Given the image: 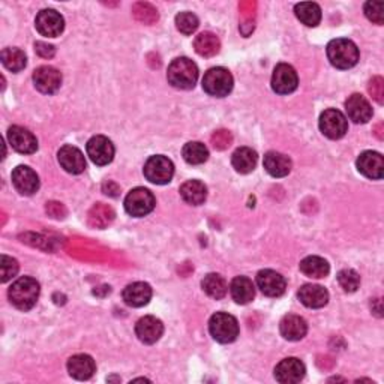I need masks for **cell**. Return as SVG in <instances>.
Segmentation results:
<instances>
[{"mask_svg": "<svg viewBox=\"0 0 384 384\" xmlns=\"http://www.w3.org/2000/svg\"><path fill=\"white\" fill-rule=\"evenodd\" d=\"M345 112L354 123H367L372 117L371 104L367 98L359 94H354L345 101Z\"/></svg>", "mask_w": 384, "mask_h": 384, "instance_id": "18", "label": "cell"}, {"mask_svg": "<svg viewBox=\"0 0 384 384\" xmlns=\"http://www.w3.org/2000/svg\"><path fill=\"white\" fill-rule=\"evenodd\" d=\"M12 184L23 195H33L40 189V177L27 166H18L12 171Z\"/></svg>", "mask_w": 384, "mask_h": 384, "instance_id": "16", "label": "cell"}, {"mask_svg": "<svg viewBox=\"0 0 384 384\" xmlns=\"http://www.w3.org/2000/svg\"><path fill=\"white\" fill-rule=\"evenodd\" d=\"M279 331L287 341H300L308 332V324L305 318H302L300 315L288 314L281 320Z\"/></svg>", "mask_w": 384, "mask_h": 384, "instance_id": "22", "label": "cell"}, {"mask_svg": "<svg viewBox=\"0 0 384 384\" xmlns=\"http://www.w3.org/2000/svg\"><path fill=\"white\" fill-rule=\"evenodd\" d=\"M384 3L383 2H367L365 3V15L368 17V20L376 23V24H383L384 23Z\"/></svg>", "mask_w": 384, "mask_h": 384, "instance_id": "40", "label": "cell"}, {"mask_svg": "<svg viewBox=\"0 0 384 384\" xmlns=\"http://www.w3.org/2000/svg\"><path fill=\"white\" fill-rule=\"evenodd\" d=\"M123 300L128 306L140 308L148 305L152 299V287L146 282H134L123 290Z\"/></svg>", "mask_w": 384, "mask_h": 384, "instance_id": "23", "label": "cell"}, {"mask_svg": "<svg viewBox=\"0 0 384 384\" xmlns=\"http://www.w3.org/2000/svg\"><path fill=\"white\" fill-rule=\"evenodd\" d=\"M194 49L200 54V56L212 58V56H215V54L219 53V49H221V42H219V38L215 33L203 32L195 38Z\"/></svg>", "mask_w": 384, "mask_h": 384, "instance_id": "30", "label": "cell"}, {"mask_svg": "<svg viewBox=\"0 0 384 384\" xmlns=\"http://www.w3.org/2000/svg\"><path fill=\"white\" fill-rule=\"evenodd\" d=\"M167 78L171 86L182 90H189L195 86L198 80V68L188 58L175 59L168 67Z\"/></svg>", "mask_w": 384, "mask_h": 384, "instance_id": "3", "label": "cell"}, {"mask_svg": "<svg viewBox=\"0 0 384 384\" xmlns=\"http://www.w3.org/2000/svg\"><path fill=\"white\" fill-rule=\"evenodd\" d=\"M113 219H114L113 209L103 203L95 204L89 212V225L94 228H105L107 225L113 222Z\"/></svg>", "mask_w": 384, "mask_h": 384, "instance_id": "33", "label": "cell"}, {"mask_svg": "<svg viewBox=\"0 0 384 384\" xmlns=\"http://www.w3.org/2000/svg\"><path fill=\"white\" fill-rule=\"evenodd\" d=\"M327 58L335 68L350 69L359 62V49L350 40H333L327 45Z\"/></svg>", "mask_w": 384, "mask_h": 384, "instance_id": "2", "label": "cell"}, {"mask_svg": "<svg viewBox=\"0 0 384 384\" xmlns=\"http://www.w3.org/2000/svg\"><path fill=\"white\" fill-rule=\"evenodd\" d=\"M18 266L17 260L8 257V255H2L0 259V275H2V282H8L9 279H12L17 273H18Z\"/></svg>", "mask_w": 384, "mask_h": 384, "instance_id": "39", "label": "cell"}, {"mask_svg": "<svg viewBox=\"0 0 384 384\" xmlns=\"http://www.w3.org/2000/svg\"><path fill=\"white\" fill-rule=\"evenodd\" d=\"M299 300L304 304L306 308L318 309L327 305L329 302V291L322 286H314V284H306L299 290Z\"/></svg>", "mask_w": 384, "mask_h": 384, "instance_id": "24", "label": "cell"}, {"mask_svg": "<svg viewBox=\"0 0 384 384\" xmlns=\"http://www.w3.org/2000/svg\"><path fill=\"white\" fill-rule=\"evenodd\" d=\"M184 159L191 164V166H200V164H204L209 158V150L203 143L200 141H191L184 146Z\"/></svg>", "mask_w": 384, "mask_h": 384, "instance_id": "34", "label": "cell"}, {"mask_svg": "<svg viewBox=\"0 0 384 384\" xmlns=\"http://www.w3.org/2000/svg\"><path fill=\"white\" fill-rule=\"evenodd\" d=\"M300 272L308 278L322 279L329 275L331 266H329V263L324 259L317 257V255H311V257H306L300 261Z\"/></svg>", "mask_w": 384, "mask_h": 384, "instance_id": "28", "label": "cell"}, {"mask_svg": "<svg viewBox=\"0 0 384 384\" xmlns=\"http://www.w3.org/2000/svg\"><path fill=\"white\" fill-rule=\"evenodd\" d=\"M96 371L95 360L87 354H76L68 360V372L76 380H89Z\"/></svg>", "mask_w": 384, "mask_h": 384, "instance_id": "21", "label": "cell"}, {"mask_svg": "<svg viewBox=\"0 0 384 384\" xmlns=\"http://www.w3.org/2000/svg\"><path fill=\"white\" fill-rule=\"evenodd\" d=\"M234 80L232 72L225 68L209 69L203 78V89L209 95L222 98L233 90Z\"/></svg>", "mask_w": 384, "mask_h": 384, "instance_id": "5", "label": "cell"}, {"mask_svg": "<svg viewBox=\"0 0 384 384\" xmlns=\"http://www.w3.org/2000/svg\"><path fill=\"white\" fill-rule=\"evenodd\" d=\"M201 287H203L209 297L216 300L225 297L228 290L225 279L221 275H218V273H209V275H206L203 282H201Z\"/></svg>", "mask_w": 384, "mask_h": 384, "instance_id": "32", "label": "cell"}, {"mask_svg": "<svg viewBox=\"0 0 384 384\" xmlns=\"http://www.w3.org/2000/svg\"><path fill=\"white\" fill-rule=\"evenodd\" d=\"M257 152L252 150L251 148H239L232 158V164L237 173L241 175H248V173L254 171L255 166H257Z\"/></svg>", "mask_w": 384, "mask_h": 384, "instance_id": "26", "label": "cell"}, {"mask_svg": "<svg viewBox=\"0 0 384 384\" xmlns=\"http://www.w3.org/2000/svg\"><path fill=\"white\" fill-rule=\"evenodd\" d=\"M8 141L12 149L18 153L30 155L38 149V140L36 137L23 126H11L8 130Z\"/></svg>", "mask_w": 384, "mask_h": 384, "instance_id": "13", "label": "cell"}, {"mask_svg": "<svg viewBox=\"0 0 384 384\" xmlns=\"http://www.w3.org/2000/svg\"><path fill=\"white\" fill-rule=\"evenodd\" d=\"M132 12H134L137 20L141 21V23H146V24H152V23H155L158 20L157 9H155L149 3H137V5H134Z\"/></svg>", "mask_w": 384, "mask_h": 384, "instance_id": "38", "label": "cell"}, {"mask_svg": "<svg viewBox=\"0 0 384 384\" xmlns=\"http://www.w3.org/2000/svg\"><path fill=\"white\" fill-rule=\"evenodd\" d=\"M210 140H212V144H213L215 149L225 150L227 148H230V146H232L233 135L225 130H221V131H216Z\"/></svg>", "mask_w": 384, "mask_h": 384, "instance_id": "41", "label": "cell"}, {"mask_svg": "<svg viewBox=\"0 0 384 384\" xmlns=\"http://www.w3.org/2000/svg\"><path fill=\"white\" fill-rule=\"evenodd\" d=\"M358 168L365 177L378 180L384 175V161L378 152H363L358 159Z\"/></svg>", "mask_w": 384, "mask_h": 384, "instance_id": "20", "label": "cell"}, {"mask_svg": "<svg viewBox=\"0 0 384 384\" xmlns=\"http://www.w3.org/2000/svg\"><path fill=\"white\" fill-rule=\"evenodd\" d=\"M209 331L213 340L221 344H230L239 336V323L227 313H216L209 322Z\"/></svg>", "mask_w": 384, "mask_h": 384, "instance_id": "4", "label": "cell"}, {"mask_svg": "<svg viewBox=\"0 0 384 384\" xmlns=\"http://www.w3.org/2000/svg\"><path fill=\"white\" fill-rule=\"evenodd\" d=\"M86 150L89 158L96 166H107L114 158V146L104 135H95L87 141Z\"/></svg>", "mask_w": 384, "mask_h": 384, "instance_id": "11", "label": "cell"}, {"mask_svg": "<svg viewBox=\"0 0 384 384\" xmlns=\"http://www.w3.org/2000/svg\"><path fill=\"white\" fill-rule=\"evenodd\" d=\"M299 78L295 68L287 65V63H281L273 71L272 76V89L279 95L293 94L297 89Z\"/></svg>", "mask_w": 384, "mask_h": 384, "instance_id": "9", "label": "cell"}, {"mask_svg": "<svg viewBox=\"0 0 384 384\" xmlns=\"http://www.w3.org/2000/svg\"><path fill=\"white\" fill-rule=\"evenodd\" d=\"M368 92L378 104H384V80L381 77H374L368 85Z\"/></svg>", "mask_w": 384, "mask_h": 384, "instance_id": "42", "label": "cell"}, {"mask_svg": "<svg viewBox=\"0 0 384 384\" xmlns=\"http://www.w3.org/2000/svg\"><path fill=\"white\" fill-rule=\"evenodd\" d=\"M35 50L44 59H50V58L54 56V53H56V50H54L53 45H49V44H45V42H36L35 44Z\"/></svg>", "mask_w": 384, "mask_h": 384, "instance_id": "43", "label": "cell"}, {"mask_svg": "<svg viewBox=\"0 0 384 384\" xmlns=\"http://www.w3.org/2000/svg\"><path fill=\"white\" fill-rule=\"evenodd\" d=\"M2 63L11 72H20L26 68V54L20 49H5L2 51Z\"/></svg>", "mask_w": 384, "mask_h": 384, "instance_id": "35", "label": "cell"}, {"mask_svg": "<svg viewBox=\"0 0 384 384\" xmlns=\"http://www.w3.org/2000/svg\"><path fill=\"white\" fill-rule=\"evenodd\" d=\"M296 17L308 27H315L322 21V8L313 2H302L295 8Z\"/></svg>", "mask_w": 384, "mask_h": 384, "instance_id": "31", "label": "cell"}, {"mask_svg": "<svg viewBox=\"0 0 384 384\" xmlns=\"http://www.w3.org/2000/svg\"><path fill=\"white\" fill-rule=\"evenodd\" d=\"M230 293H232V297L237 302V304L246 305L254 299L255 288H254V284L250 278L237 277L232 281Z\"/></svg>", "mask_w": 384, "mask_h": 384, "instance_id": "27", "label": "cell"}, {"mask_svg": "<svg viewBox=\"0 0 384 384\" xmlns=\"http://www.w3.org/2000/svg\"><path fill=\"white\" fill-rule=\"evenodd\" d=\"M11 304L20 311L32 309L40 297V284L30 277L17 279L8 291Z\"/></svg>", "mask_w": 384, "mask_h": 384, "instance_id": "1", "label": "cell"}, {"mask_svg": "<svg viewBox=\"0 0 384 384\" xmlns=\"http://www.w3.org/2000/svg\"><path fill=\"white\" fill-rule=\"evenodd\" d=\"M264 168L272 177H286L291 171V159L284 153L268 152L264 157Z\"/></svg>", "mask_w": 384, "mask_h": 384, "instance_id": "25", "label": "cell"}, {"mask_svg": "<svg viewBox=\"0 0 384 384\" xmlns=\"http://www.w3.org/2000/svg\"><path fill=\"white\" fill-rule=\"evenodd\" d=\"M58 159L62 168L71 173V175H80L86 170V159L85 155L74 146H63L58 153Z\"/></svg>", "mask_w": 384, "mask_h": 384, "instance_id": "17", "label": "cell"}, {"mask_svg": "<svg viewBox=\"0 0 384 384\" xmlns=\"http://www.w3.org/2000/svg\"><path fill=\"white\" fill-rule=\"evenodd\" d=\"M135 333L144 344H155L164 333V324L157 317H143L135 326Z\"/></svg>", "mask_w": 384, "mask_h": 384, "instance_id": "19", "label": "cell"}, {"mask_svg": "<svg viewBox=\"0 0 384 384\" xmlns=\"http://www.w3.org/2000/svg\"><path fill=\"white\" fill-rule=\"evenodd\" d=\"M338 282L345 293H354L360 286L359 273L353 269H344L338 273Z\"/></svg>", "mask_w": 384, "mask_h": 384, "instance_id": "36", "label": "cell"}, {"mask_svg": "<svg viewBox=\"0 0 384 384\" xmlns=\"http://www.w3.org/2000/svg\"><path fill=\"white\" fill-rule=\"evenodd\" d=\"M173 175H175V166L162 155H155L144 164V176L155 185L170 184Z\"/></svg>", "mask_w": 384, "mask_h": 384, "instance_id": "6", "label": "cell"}, {"mask_svg": "<svg viewBox=\"0 0 384 384\" xmlns=\"http://www.w3.org/2000/svg\"><path fill=\"white\" fill-rule=\"evenodd\" d=\"M305 365L296 358H288L279 362L275 368V378L282 384H296L305 377Z\"/></svg>", "mask_w": 384, "mask_h": 384, "instance_id": "15", "label": "cell"}, {"mask_svg": "<svg viewBox=\"0 0 384 384\" xmlns=\"http://www.w3.org/2000/svg\"><path fill=\"white\" fill-rule=\"evenodd\" d=\"M180 195L188 204L200 206L206 201L207 188L200 180H188L180 186Z\"/></svg>", "mask_w": 384, "mask_h": 384, "instance_id": "29", "label": "cell"}, {"mask_svg": "<svg viewBox=\"0 0 384 384\" xmlns=\"http://www.w3.org/2000/svg\"><path fill=\"white\" fill-rule=\"evenodd\" d=\"M155 197L149 189L146 188H135L125 198V209L131 216L141 218L149 215L155 209Z\"/></svg>", "mask_w": 384, "mask_h": 384, "instance_id": "7", "label": "cell"}, {"mask_svg": "<svg viewBox=\"0 0 384 384\" xmlns=\"http://www.w3.org/2000/svg\"><path fill=\"white\" fill-rule=\"evenodd\" d=\"M257 286L264 296L279 297L286 293L287 282L281 273L275 270H260L257 275Z\"/></svg>", "mask_w": 384, "mask_h": 384, "instance_id": "14", "label": "cell"}, {"mask_svg": "<svg viewBox=\"0 0 384 384\" xmlns=\"http://www.w3.org/2000/svg\"><path fill=\"white\" fill-rule=\"evenodd\" d=\"M198 18L195 14L192 12H180L176 15V27L177 30L182 32L184 35H192L198 29Z\"/></svg>", "mask_w": 384, "mask_h": 384, "instance_id": "37", "label": "cell"}, {"mask_svg": "<svg viewBox=\"0 0 384 384\" xmlns=\"http://www.w3.org/2000/svg\"><path fill=\"white\" fill-rule=\"evenodd\" d=\"M33 83L41 94H56L62 85V74L53 67H40L33 72Z\"/></svg>", "mask_w": 384, "mask_h": 384, "instance_id": "12", "label": "cell"}, {"mask_svg": "<svg viewBox=\"0 0 384 384\" xmlns=\"http://www.w3.org/2000/svg\"><path fill=\"white\" fill-rule=\"evenodd\" d=\"M36 30L42 36H49V38H56L63 29H65V20L63 17L54 11V9H42V11L36 15L35 20Z\"/></svg>", "mask_w": 384, "mask_h": 384, "instance_id": "10", "label": "cell"}, {"mask_svg": "<svg viewBox=\"0 0 384 384\" xmlns=\"http://www.w3.org/2000/svg\"><path fill=\"white\" fill-rule=\"evenodd\" d=\"M320 130L331 140H340L349 131V122L340 110L329 108L320 116Z\"/></svg>", "mask_w": 384, "mask_h": 384, "instance_id": "8", "label": "cell"}]
</instances>
